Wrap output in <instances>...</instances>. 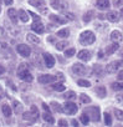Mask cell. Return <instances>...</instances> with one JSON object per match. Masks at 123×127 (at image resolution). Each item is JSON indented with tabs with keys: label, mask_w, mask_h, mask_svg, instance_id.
<instances>
[{
	"label": "cell",
	"mask_w": 123,
	"mask_h": 127,
	"mask_svg": "<svg viewBox=\"0 0 123 127\" xmlns=\"http://www.w3.org/2000/svg\"><path fill=\"white\" fill-rule=\"evenodd\" d=\"M1 108H3V113H4V116H6V117H10V116H11L13 111H11V108H10V106H9L8 103H4Z\"/></svg>",
	"instance_id": "4316f807"
},
{
	"label": "cell",
	"mask_w": 123,
	"mask_h": 127,
	"mask_svg": "<svg viewBox=\"0 0 123 127\" xmlns=\"http://www.w3.org/2000/svg\"><path fill=\"white\" fill-rule=\"evenodd\" d=\"M77 84H78V86H81V87H90V86H91V82H90L88 80H78Z\"/></svg>",
	"instance_id": "8d00e7d4"
},
{
	"label": "cell",
	"mask_w": 123,
	"mask_h": 127,
	"mask_svg": "<svg viewBox=\"0 0 123 127\" xmlns=\"http://www.w3.org/2000/svg\"><path fill=\"white\" fill-rule=\"evenodd\" d=\"M77 57L81 60V61H88L91 59V52L88 50H81L78 54H77Z\"/></svg>",
	"instance_id": "2e32d148"
},
{
	"label": "cell",
	"mask_w": 123,
	"mask_h": 127,
	"mask_svg": "<svg viewBox=\"0 0 123 127\" xmlns=\"http://www.w3.org/2000/svg\"><path fill=\"white\" fill-rule=\"evenodd\" d=\"M56 76H52V75H49V74H46V75H40L39 76V82L40 84H52V82H55L56 81Z\"/></svg>",
	"instance_id": "30bf717a"
},
{
	"label": "cell",
	"mask_w": 123,
	"mask_h": 127,
	"mask_svg": "<svg viewBox=\"0 0 123 127\" xmlns=\"http://www.w3.org/2000/svg\"><path fill=\"white\" fill-rule=\"evenodd\" d=\"M31 30L36 34H42L45 31V26L40 23V21H35L32 25H31Z\"/></svg>",
	"instance_id": "4fadbf2b"
},
{
	"label": "cell",
	"mask_w": 123,
	"mask_h": 127,
	"mask_svg": "<svg viewBox=\"0 0 123 127\" xmlns=\"http://www.w3.org/2000/svg\"><path fill=\"white\" fill-rule=\"evenodd\" d=\"M64 16L67 19V20H70V21H72V20H75V15L72 14V13H69V11H64Z\"/></svg>",
	"instance_id": "60d3db41"
},
{
	"label": "cell",
	"mask_w": 123,
	"mask_h": 127,
	"mask_svg": "<svg viewBox=\"0 0 123 127\" xmlns=\"http://www.w3.org/2000/svg\"><path fill=\"white\" fill-rule=\"evenodd\" d=\"M44 61H45L46 67H49V69L53 67V65H55V59H53V56L51 54H47V52L44 54Z\"/></svg>",
	"instance_id": "8fae6325"
},
{
	"label": "cell",
	"mask_w": 123,
	"mask_h": 127,
	"mask_svg": "<svg viewBox=\"0 0 123 127\" xmlns=\"http://www.w3.org/2000/svg\"><path fill=\"white\" fill-rule=\"evenodd\" d=\"M72 125H74V126H78V122H77L76 120H72Z\"/></svg>",
	"instance_id": "f907efd6"
},
{
	"label": "cell",
	"mask_w": 123,
	"mask_h": 127,
	"mask_svg": "<svg viewBox=\"0 0 123 127\" xmlns=\"http://www.w3.org/2000/svg\"><path fill=\"white\" fill-rule=\"evenodd\" d=\"M29 13L27 11H25V10H19V18H20V20L23 21V23H27L29 21Z\"/></svg>",
	"instance_id": "603a6c76"
},
{
	"label": "cell",
	"mask_w": 123,
	"mask_h": 127,
	"mask_svg": "<svg viewBox=\"0 0 123 127\" xmlns=\"http://www.w3.org/2000/svg\"><path fill=\"white\" fill-rule=\"evenodd\" d=\"M18 75H19V77H20L21 80H24V81H26V82H31V81L34 80V77H32V75L29 72V70L18 72Z\"/></svg>",
	"instance_id": "5bb4252c"
},
{
	"label": "cell",
	"mask_w": 123,
	"mask_h": 127,
	"mask_svg": "<svg viewBox=\"0 0 123 127\" xmlns=\"http://www.w3.org/2000/svg\"><path fill=\"white\" fill-rule=\"evenodd\" d=\"M64 98H65L66 101H71V100L76 98V94H75L74 91H67V92L64 95Z\"/></svg>",
	"instance_id": "f546056e"
},
{
	"label": "cell",
	"mask_w": 123,
	"mask_h": 127,
	"mask_svg": "<svg viewBox=\"0 0 123 127\" xmlns=\"http://www.w3.org/2000/svg\"><path fill=\"white\" fill-rule=\"evenodd\" d=\"M121 16H122V19H123V8L121 9Z\"/></svg>",
	"instance_id": "f5cc1de1"
},
{
	"label": "cell",
	"mask_w": 123,
	"mask_h": 127,
	"mask_svg": "<svg viewBox=\"0 0 123 127\" xmlns=\"http://www.w3.org/2000/svg\"><path fill=\"white\" fill-rule=\"evenodd\" d=\"M118 47H119L118 42H113L112 45L107 46V49L104 50V52H106V55H112V54H114V52L118 50Z\"/></svg>",
	"instance_id": "ac0fdd59"
},
{
	"label": "cell",
	"mask_w": 123,
	"mask_h": 127,
	"mask_svg": "<svg viewBox=\"0 0 123 127\" xmlns=\"http://www.w3.org/2000/svg\"><path fill=\"white\" fill-rule=\"evenodd\" d=\"M29 4H30L31 6H35V8L40 9L41 13H47L46 1H45V0H29Z\"/></svg>",
	"instance_id": "8992f818"
},
{
	"label": "cell",
	"mask_w": 123,
	"mask_h": 127,
	"mask_svg": "<svg viewBox=\"0 0 123 127\" xmlns=\"http://www.w3.org/2000/svg\"><path fill=\"white\" fill-rule=\"evenodd\" d=\"M42 107H44V110H45V111H50V107H49L46 103H42Z\"/></svg>",
	"instance_id": "681fc988"
},
{
	"label": "cell",
	"mask_w": 123,
	"mask_h": 127,
	"mask_svg": "<svg viewBox=\"0 0 123 127\" xmlns=\"http://www.w3.org/2000/svg\"><path fill=\"white\" fill-rule=\"evenodd\" d=\"M117 79H118L119 81H123V70L118 71V74H117Z\"/></svg>",
	"instance_id": "ee69618b"
},
{
	"label": "cell",
	"mask_w": 123,
	"mask_h": 127,
	"mask_svg": "<svg viewBox=\"0 0 123 127\" xmlns=\"http://www.w3.org/2000/svg\"><path fill=\"white\" fill-rule=\"evenodd\" d=\"M96 94H97L98 97L103 98V97H106V95H107V90H106L104 86H97V87H96Z\"/></svg>",
	"instance_id": "7402d4cb"
},
{
	"label": "cell",
	"mask_w": 123,
	"mask_h": 127,
	"mask_svg": "<svg viewBox=\"0 0 123 127\" xmlns=\"http://www.w3.org/2000/svg\"><path fill=\"white\" fill-rule=\"evenodd\" d=\"M75 54H76V50H75L74 47H71V49H66V50H65V56H66V57H72Z\"/></svg>",
	"instance_id": "d590c367"
},
{
	"label": "cell",
	"mask_w": 123,
	"mask_h": 127,
	"mask_svg": "<svg viewBox=\"0 0 123 127\" xmlns=\"http://www.w3.org/2000/svg\"><path fill=\"white\" fill-rule=\"evenodd\" d=\"M56 77H57L58 80H61V81H62V80H64V75H62V74H61V72H58Z\"/></svg>",
	"instance_id": "7dc6e473"
},
{
	"label": "cell",
	"mask_w": 123,
	"mask_h": 127,
	"mask_svg": "<svg viewBox=\"0 0 123 127\" xmlns=\"http://www.w3.org/2000/svg\"><path fill=\"white\" fill-rule=\"evenodd\" d=\"M4 72H5V67L3 65H0V75H3Z\"/></svg>",
	"instance_id": "c3c4849f"
},
{
	"label": "cell",
	"mask_w": 123,
	"mask_h": 127,
	"mask_svg": "<svg viewBox=\"0 0 123 127\" xmlns=\"http://www.w3.org/2000/svg\"><path fill=\"white\" fill-rule=\"evenodd\" d=\"M95 41H96V36L90 30H86V31H83L80 35V42L82 45H92Z\"/></svg>",
	"instance_id": "6da1fadb"
},
{
	"label": "cell",
	"mask_w": 123,
	"mask_h": 127,
	"mask_svg": "<svg viewBox=\"0 0 123 127\" xmlns=\"http://www.w3.org/2000/svg\"><path fill=\"white\" fill-rule=\"evenodd\" d=\"M106 18H107V20L111 21V23H117V21L119 20V15H118V13H117L116 10L108 11L107 15H106Z\"/></svg>",
	"instance_id": "9a60e30c"
},
{
	"label": "cell",
	"mask_w": 123,
	"mask_h": 127,
	"mask_svg": "<svg viewBox=\"0 0 123 127\" xmlns=\"http://www.w3.org/2000/svg\"><path fill=\"white\" fill-rule=\"evenodd\" d=\"M80 120H81V122H82L83 125H87V123H88V121H90V117H88V115H87L86 112H83V113L81 115Z\"/></svg>",
	"instance_id": "74e56055"
},
{
	"label": "cell",
	"mask_w": 123,
	"mask_h": 127,
	"mask_svg": "<svg viewBox=\"0 0 123 127\" xmlns=\"http://www.w3.org/2000/svg\"><path fill=\"white\" fill-rule=\"evenodd\" d=\"M114 116L117 120L119 121H123V111L119 110V108H114Z\"/></svg>",
	"instance_id": "e575fe53"
},
{
	"label": "cell",
	"mask_w": 123,
	"mask_h": 127,
	"mask_svg": "<svg viewBox=\"0 0 123 127\" xmlns=\"http://www.w3.org/2000/svg\"><path fill=\"white\" fill-rule=\"evenodd\" d=\"M104 71H106V70H103V67H102L101 65H93V74H95L96 76H102Z\"/></svg>",
	"instance_id": "d4e9b609"
},
{
	"label": "cell",
	"mask_w": 123,
	"mask_h": 127,
	"mask_svg": "<svg viewBox=\"0 0 123 127\" xmlns=\"http://www.w3.org/2000/svg\"><path fill=\"white\" fill-rule=\"evenodd\" d=\"M93 15H95V13H93V11H87V13L83 15V21H85V23L91 21V20H92V18H93Z\"/></svg>",
	"instance_id": "1f68e13d"
},
{
	"label": "cell",
	"mask_w": 123,
	"mask_h": 127,
	"mask_svg": "<svg viewBox=\"0 0 123 127\" xmlns=\"http://www.w3.org/2000/svg\"><path fill=\"white\" fill-rule=\"evenodd\" d=\"M85 112L88 115V117H90V120H92V121H99V116H101V113H99V108L98 107H96V106H92V107H87L86 110H85Z\"/></svg>",
	"instance_id": "7a4b0ae2"
},
{
	"label": "cell",
	"mask_w": 123,
	"mask_h": 127,
	"mask_svg": "<svg viewBox=\"0 0 123 127\" xmlns=\"http://www.w3.org/2000/svg\"><path fill=\"white\" fill-rule=\"evenodd\" d=\"M67 45H69L67 41H60V42H56V49H57L58 51H62V50H65V47H66Z\"/></svg>",
	"instance_id": "4dcf8cb0"
},
{
	"label": "cell",
	"mask_w": 123,
	"mask_h": 127,
	"mask_svg": "<svg viewBox=\"0 0 123 127\" xmlns=\"http://www.w3.org/2000/svg\"><path fill=\"white\" fill-rule=\"evenodd\" d=\"M80 101L82 102V103H90L91 102V98L88 97V95H86V94H81L80 95Z\"/></svg>",
	"instance_id": "d6a6232c"
},
{
	"label": "cell",
	"mask_w": 123,
	"mask_h": 127,
	"mask_svg": "<svg viewBox=\"0 0 123 127\" xmlns=\"http://www.w3.org/2000/svg\"><path fill=\"white\" fill-rule=\"evenodd\" d=\"M14 110L16 113H21L23 112V105L19 101H14Z\"/></svg>",
	"instance_id": "836d02e7"
},
{
	"label": "cell",
	"mask_w": 123,
	"mask_h": 127,
	"mask_svg": "<svg viewBox=\"0 0 123 127\" xmlns=\"http://www.w3.org/2000/svg\"><path fill=\"white\" fill-rule=\"evenodd\" d=\"M119 65H123V61H113V62H109L108 65L106 66V72L108 74H113L116 72V70L119 67Z\"/></svg>",
	"instance_id": "ba28073f"
},
{
	"label": "cell",
	"mask_w": 123,
	"mask_h": 127,
	"mask_svg": "<svg viewBox=\"0 0 123 127\" xmlns=\"http://www.w3.org/2000/svg\"><path fill=\"white\" fill-rule=\"evenodd\" d=\"M25 70H27V65L26 64H20V66L18 69V72H21V71H25Z\"/></svg>",
	"instance_id": "b9f144b4"
},
{
	"label": "cell",
	"mask_w": 123,
	"mask_h": 127,
	"mask_svg": "<svg viewBox=\"0 0 123 127\" xmlns=\"http://www.w3.org/2000/svg\"><path fill=\"white\" fill-rule=\"evenodd\" d=\"M42 118H44V121H45L46 123H50V125L55 123V118H53V116H51V113H50L49 111H45V112H44Z\"/></svg>",
	"instance_id": "44dd1931"
},
{
	"label": "cell",
	"mask_w": 123,
	"mask_h": 127,
	"mask_svg": "<svg viewBox=\"0 0 123 127\" xmlns=\"http://www.w3.org/2000/svg\"><path fill=\"white\" fill-rule=\"evenodd\" d=\"M67 125H69V123H67L66 120H60V121H58V126H62V127H64V126H67Z\"/></svg>",
	"instance_id": "f6af8a7d"
},
{
	"label": "cell",
	"mask_w": 123,
	"mask_h": 127,
	"mask_svg": "<svg viewBox=\"0 0 123 127\" xmlns=\"http://www.w3.org/2000/svg\"><path fill=\"white\" fill-rule=\"evenodd\" d=\"M112 89L116 90V91H123V82H122V84L113 82V84H112Z\"/></svg>",
	"instance_id": "f35d334b"
},
{
	"label": "cell",
	"mask_w": 123,
	"mask_h": 127,
	"mask_svg": "<svg viewBox=\"0 0 123 127\" xmlns=\"http://www.w3.org/2000/svg\"><path fill=\"white\" fill-rule=\"evenodd\" d=\"M72 72L78 76H85L87 74V67L82 64H74L72 65Z\"/></svg>",
	"instance_id": "277c9868"
},
{
	"label": "cell",
	"mask_w": 123,
	"mask_h": 127,
	"mask_svg": "<svg viewBox=\"0 0 123 127\" xmlns=\"http://www.w3.org/2000/svg\"><path fill=\"white\" fill-rule=\"evenodd\" d=\"M50 106L52 107V110H53L55 112H62V111H64V107H61V105H60L58 102H56V101H52V102L50 103Z\"/></svg>",
	"instance_id": "484cf974"
},
{
	"label": "cell",
	"mask_w": 123,
	"mask_h": 127,
	"mask_svg": "<svg viewBox=\"0 0 123 127\" xmlns=\"http://www.w3.org/2000/svg\"><path fill=\"white\" fill-rule=\"evenodd\" d=\"M111 40H112L113 42L121 41V40H122V34H121V31H118V30L112 31V32H111Z\"/></svg>",
	"instance_id": "ffe728a7"
},
{
	"label": "cell",
	"mask_w": 123,
	"mask_h": 127,
	"mask_svg": "<svg viewBox=\"0 0 123 127\" xmlns=\"http://www.w3.org/2000/svg\"><path fill=\"white\" fill-rule=\"evenodd\" d=\"M3 1H4V4L5 5H13V3H14V0H3Z\"/></svg>",
	"instance_id": "bcb514c9"
},
{
	"label": "cell",
	"mask_w": 123,
	"mask_h": 127,
	"mask_svg": "<svg viewBox=\"0 0 123 127\" xmlns=\"http://www.w3.org/2000/svg\"><path fill=\"white\" fill-rule=\"evenodd\" d=\"M8 16H9V19L11 20L13 24H16L19 14H16V10H15V9H9V10H8Z\"/></svg>",
	"instance_id": "d6986e66"
},
{
	"label": "cell",
	"mask_w": 123,
	"mask_h": 127,
	"mask_svg": "<svg viewBox=\"0 0 123 127\" xmlns=\"http://www.w3.org/2000/svg\"><path fill=\"white\" fill-rule=\"evenodd\" d=\"M0 13H1V8H0Z\"/></svg>",
	"instance_id": "db71d44e"
},
{
	"label": "cell",
	"mask_w": 123,
	"mask_h": 127,
	"mask_svg": "<svg viewBox=\"0 0 123 127\" xmlns=\"http://www.w3.org/2000/svg\"><path fill=\"white\" fill-rule=\"evenodd\" d=\"M50 20H51L52 23L60 24V25H64V24H66V23L69 21L64 15H56V14H51V15H50Z\"/></svg>",
	"instance_id": "9c48e42d"
},
{
	"label": "cell",
	"mask_w": 123,
	"mask_h": 127,
	"mask_svg": "<svg viewBox=\"0 0 123 127\" xmlns=\"http://www.w3.org/2000/svg\"><path fill=\"white\" fill-rule=\"evenodd\" d=\"M16 51H18L23 57H29L30 54H31V49H30L27 45H25V44H19V45L16 46Z\"/></svg>",
	"instance_id": "52a82bcc"
},
{
	"label": "cell",
	"mask_w": 123,
	"mask_h": 127,
	"mask_svg": "<svg viewBox=\"0 0 123 127\" xmlns=\"http://www.w3.org/2000/svg\"><path fill=\"white\" fill-rule=\"evenodd\" d=\"M98 57H99V59H102V57H103V52H102V51H99V52H98Z\"/></svg>",
	"instance_id": "816d5d0a"
},
{
	"label": "cell",
	"mask_w": 123,
	"mask_h": 127,
	"mask_svg": "<svg viewBox=\"0 0 123 127\" xmlns=\"http://www.w3.org/2000/svg\"><path fill=\"white\" fill-rule=\"evenodd\" d=\"M56 35L58 36V37H67L69 35H70V30L69 29H61V30H58L57 32H56Z\"/></svg>",
	"instance_id": "83f0119b"
},
{
	"label": "cell",
	"mask_w": 123,
	"mask_h": 127,
	"mask_svg": "<svg viewBox=\"0 0 123 127\" xmlns=\"http://www.w3.org/2000/svg\"><path fill=\"white\" fill-rule=\"evenodd\" d=\"M52 89L55 90V91H57V92H62V91H65L66 90V86L64 85V84H55L53 86H52Z\"/></svg>",
	"instance_id": "f1b7e54d"
},
{
	"label": "cell",
	"mask_w": 123,
	"mask_h": 127,
	"mask_svg": "<svg viewBox=\"0 0 123 127\" xmlns=\"http://www.w3.org/2000/svg\"><path fill=\"white\" fill-rule=\"evenodd\" d=\"M116 101H117V103H123V95H117Z\"/></svg>",
	"instance_id": "7bdbcfd3"
},
{
	"label": "cell",
	"mask_w": 123,
	"mask_h": 127,
	"mask_svg": "<svg viewBox=\"0 0 123 127\" xmlns=\"http://www.w3.org/2000/svg\"><path fill=\"white\" fill-rule=\"evenodd\" d=\"M23 118L25 120V121H30V122H34V121H36L37 118H39V116L37 115H35L31 110L29 111V112H25L24 113V116H23Z\"/></svg>",
	"instance_id": "e0dca14e"
},
{
	"label": "cell",
	"mask_w": 123,
	"mask_h": 127,
	"mask_svg": "<svg viewBox=\"0 0 123 127\" xmlns=\"http://www.w3.org/2000/svg\"><path fill=\"white\" fill-rule=\"evenodd\" d=\"M104 123H106V126L112 125V116L109 113H104Z\"/></svg>",
	"instance_id": "ab89813d"
},
{
	"label": "cell",
	"mask_w": 123,
	"mask_h": 127,
	"mask_svg": "<svg viewBox=\"0 0 123 127\" xmlns=\"http://www.w3.org/2000/svg\"><path fill=\"white\" fill-rule=\"evenodd\" d=\"M26 39L31 44H40V37L36 36V35H34V34H27L26 35Z\"/></svg>",
	"instance_id": "cb8c5ba5"
},
{
	"label": "cell",
	"mask_w": 123,
	"mask_h": 127,
	"mask_svg": "<svg viewBox=\"0 0 123 127\" xmlns=\"http://www.w3.org/2000/svg\"><path fill=\"white\" fill-rule=\"evenodd\" d=\"M96 6L99 10H107V9H109L111 3H109V0H97V1H96Z\"/></svg>",
	"instance_id": "7c38bea8"
},
{
	"label": "cell",
	"mask_w": 123,
	"mask_h": 127,
	"mask_svg": "<svg viewBox=\"0 0 123 127\" xmlns=\"http://www.w3.org/2000/svg\"><path fill=\"white\" fill-rule=\"evenodd\" d=\"M77 110H78L77 105L71 101H66V103L64 105V112H66L67 115H75L77 112Z\"/></svg>",
	"instance_id": "5b68a950"
},
{
	"label": "cell",
	"mask_w": 123,
	"mask_h": 127,
	"mask_svg": "<svg viewBox=\"0 0 123 127\" xmlns=\"http://www.w3.org/2000/svg\"><path fill=\"white\" fill-rule=\"evenodd\" d=\"M50 4L55 10H58V11H66L69 8V4L65 0H51Z\"/></svg>",
	"instance_id": "3957f363"
}]
</instances>
